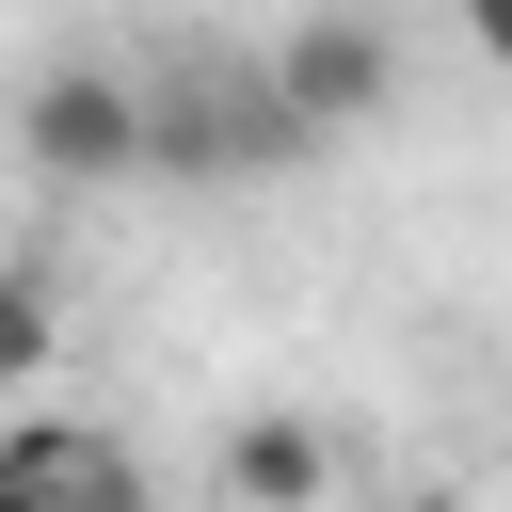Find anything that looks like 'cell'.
<instances>
[{"mask_svg": "<svg viewBox=\"0 0 512 512\" xmlns=\"http://www.w3.org/2000/svg\"><path fill=\"white\" fill-rule=\"evenodd\" d=\"M16 160L32 176H160V80L144 64H48L32 96H16Z\"/></svg>", "mask_w": 512, "mask_h": 512, "instance_id": "cell-1", "label": "cell"}, {"mask_svg": "<svg viewBox=\"0 0 512 512\" xmlns=\"http://www.w3.org/2000/svg\"><path fill=\"white\" fill-rule=\"evenodd\" d=\"M160 80V176H256V160H304L288 96L256 80V48H208V64H144Z\"/></svg>", "mask_w": 512, "mask_h": 512, "instance_id": "cell-2", "label": "cell"}, {"mask_svg": "<svg viewBox=\"0 0 512 512\" xmlns=\"http://www.w3.org/2000/svg\"><path fill=\"white\" fill-rule=\"evenodd\" d=\"M256 80L288 96L304 144H336V128H368L400 96V32L384 16H288V32H256Z\"/></svg>", "mask_w": 512, "mask_h": 512, "instance_id": "cell-3", "label": "cell"}, {"mask_svg": "<svg viewBox=\"0 0 512 512\" xmlns=\"http://www.w3.org/2000/svg\"><path fill=\"white\" fill-rule=\"evenodd\" d=\"M0 512H160V496H144V464H128L112 432H80V416L32 400V416L0 432Z\"/></svg>", "mask_w": 512, "mask_h": 512, "instance_id": "cell-4", "label": "cell"}, {"mask_svg": "<svg viewBox=\"0 0 512 512\" xmlns=\"http://www.w3.org/2000/svg\"><path fill=\"white\" fill-rule=\"evenodd\" d=\"M208 496H224V512H336V432H320V416H224Z\"/></svg>", "mask_w": 512, "mask_h": 512, "instance_id": "cell-5", "label": "cell"}, {"mask_svg": "<svg viewBox=\"0 0 512 512\" xmlns=\"http://www.w3.org/2000/svg\"><path fill=\"white\" fill-rule=\"evenodd\" d=\"M48 352H64V272L16 256L0 272V384H48Z\"/></svg>", "mask_w": 512, "mask_h": 512, "instance_id": "cell-6", "label": "cell"}, {"mask_svg": "<svg viewBox=\"0 0 512 512\" xmlns=\"http://www.w3.org/2000/svg\"><path fill=\"white\" fill-rule=\"evenodd\" d=\"M464 48H480V64L512 80V0H480V16H464Z\"/></svg>", "mask_w": 512, "mask_h": 512, "instance_id": "cell-7", "label": "cell"}, {"mask_svg": "<svg viewBox=\"0 0 512 512\" xmlns=\"http://www.w3.org/2000/svg\"><path fill=\"white\" fill-rule=\"evenodd\" d=\"M464 512H512V464H480V480H464Z\"/></svg>", "mask_w": 512, "mask_h": 512, "instance_id": "cell-8", "label": "cell"}]
</instances>
